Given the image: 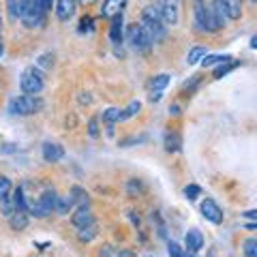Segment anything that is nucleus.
I'll return each mask as SVG.
<instances>
[{
	"label": "nucleus",
	"instance_id": "nucleus-1",
	"mask_svg": "<svg viewBox=\"0 0 257 257\" xmlns=\"http://www.w3.org/2000/svg\"><path fill=\"white\" fill-rule=\"evenodd\" d=\"M140 24L144 26V30L148 32L152 43H161L167 35L165 24H163V20H161V13H159V5H148L146 9L142 11V22Z\"/></svg>",
	"mask_w": 257,
	"mask_h": 257
},
{
	"label": "nucleus",
	"instance_id": "nucleus-2",
	"mask_svg": "<svg viewBox=\"0 0 257 257\" xmlns=\"http://www.w3.org/2000/svg\"><path fill=\"white\" fill-rule=\"evenodd\" d=\"M41 107H43V101L37 99V96H32V94L15 96V99H11V103H9V111L15 116H32Z\"/></svg>",
	"mask_w": 257,
	"mask_h": 257
},
{
	"label": "nucleus",
	"instance_id": "nucleus-3",
	"mask_svg": "<svg viewBox=\"0 0 257 257\" xmlns=\"http://www.w3.org/2000/svg\"><path fill=\"white\" fill-rule=\"evenodd\" d=\"M20 86H22L24 94H32V96H37V94H39V92H41L43 88H45L43 73H41V71H39V69H35V67H28V69L22 73Z\"/></svg>",
	"mask_w": 257,
	"mask_h": 257
},
{
	"label": "nucleus",
	"instance_id": "nucleus-4",
	"mask_svg": "<svg viewBox=\"0 0 257 257\" xmlns=\"http://www.w3.org/2000/svg\"><path fill=\"white\" fill-rule=\"evenodd\" d=\"M43 15H45V11L41 7V0H26L20 20L26 28H39L43 24Z\"/></svg>",
	"mask_w": 257,
	"mask_h": 257
},
{
	"label": "nucleus",
	"instance_id": "nucleus-5",
	"mask_svg": "<svg viewBox=\"0 0 257 257\" xmlns=\"http://www.w3.org/2000/svg\"><path fill=\"white\" fill-rule=\"evenodd\" d=\"M126 37H128V43H131L133 50H138L142 54H146L152 47V41H150L148 32L144 30L142 24H131L128 30H126Z\"/></svg>",
	"mask_w": 257,
	"mask_h": 257
},
{
	"label": "nucleus",
	"instance_id": "nucleus-6",
	"mask_svg": "<svg viewBox=\"0 0 257 257\" xmlns=\"http://www.w3.org/2000/svg\"><path fill=\"white\" fill-rule=\"evenodd\" d=\"M193 13H195V26L202 32H212L210 28V9L204 0H193Z\"/></svg>",
	"mask_w": 257,
	"mask_h": 257
},
{
	"label": "nucleus",
	"instance_id": "nucleus-7",
	"mask_svg": "<svg viewBox=\"0 0 257 257\" xmlns=\"http://www.w3.org/2000/svg\"><path fill=\"white\" fill-rule=\"evenodd\" d=\"M178 9H180V0H161L159 3V13L163 24H174L178 22Z\"/></svg>",
	"mask_w": 257,
	"mask_h": 257
},
{
	"label": "nucleus",
	"instance_id": "nucleus-8",
	"mask_svg": "<svg viewBox=\"0 0 257 257\" xmlns=\"http://www.w3.org/2000/svg\"><path fill=\"white\" fill-rule=\"evenodd\" d=\"M210 9V28L214 30H221L227 22V15H225V7H223V0H212V5L208 7Z\"/></svg>",
	"mask_w": 257,
	"mask_h": 257
},
{
	"label": "nucleus",
	"instance_id": "nucleus-9",
	"mask_svg": "<svg viewBox=\"0 0 257 257\" xmlns=\"http://www.w3.org/2000/svg\"><path fill=\"white\" fill-rule=\"evenodd\" d=\"M202 214H204V219H208L214 225L223 223V210L219 208V204H216L214 199H210V197H206L202 202Z\"/></svg>",
	"mask_w": 257,
	"mask_h": 257
},
{
	"label": "nucleus",
	"instance_id": "nucleus-10",
	"mask_svg": "<svg viewBox=\"0 0 257 257\" xmlns=\"http://www.w3.org/2000/svg\"><path fill=\"white\" fill-rule=\"evenodd\" d=\"M75 9H77L75 0H58V5H56V18L60 22H69L75 15Z\"/></svg>",
	"mask_w": 257,
	"mask_h": 257
},
{
	"label": "nucleus",
	"instance_id": "nucleus-11",
	"mask_svg": "<svg viewBox=\"0 0 257 257\" xmlns=\"http://www.w3.org/2000/svg\"><path fill=\"white\" fill-rule=\"evenodd\" d=\"M62 157H64V148L60 146V144H56V142H45L43 144V159L47 161V163H58Z\"/></svg>",
	"mask_w": 257,
	"mask_h": 257
},
{
	"label": "nucleus",
	"instance_id": "nucleus-12",
	"mask_svg": "<svg viewBox=\"0 0 257 257\" xmlns=\"http://www.w3.org/2000/svg\"><path fill=\"white\" fill-rule=\"evenodd\" d=\"M126 0H103V7H101V15L103 18H116V15H122Z\"/></svg>",
	"mask_w": 257,
	"mask_h": 257
},
{
	"label": "nucleus",
	"instance_id": "nucleus-13",
	"mask_svg": "<svg viewBox=\"0 0 257 257\" xmlns=\"http://www.w3.org/2000/svg\"><path fill=\"white\" fill-rule=\"evenodd\" d=\"M71 223H73L77 229L88 227V225H94V214H92L90 210H88L86 206H82V208H79V210H77L73 216H71Z\"/></svg>",
	"mask_w": 257,
	"mask_h": 257
},
{
	"label": "nucleus",
	"instance_id": "nucleus-14",
	"mask_svg": "<svg viewBox=\"0 0 257 257\" xmlns=\"http://www.w3.org/2000/svg\"><path fill=\"white\" fill-rule=\"evenodd\" d=\"M202 246H204V234L199 229H191L187 234V248H189V253L202 251Z\"/></svg>",
	"mask_w": 257,
	"mask_h": 257
},
{
	"label": "nucleus",
	"instance_id": "nucleus-15",
	"mask_svg": "<svg viewBox=\"0 0 257 257\" xmlns=\"http://www.w3.org/2000/svg\"><path fill=\"white\" fill-rule=\"evenodd\" d=\"M223 7H225L227 20H240V15H242V0H223Z\"/></svg>",
	"mask_w": 257,
	"mask_h": 257
},
{
	"label": "nucleus",
	"instance_id": "nucleus-16",
	"mask_svg": "<svg viewBox=\"0 0 257 257\" xmlns=\"http://www.w3.org/2000/svg\"><path fill=\"white\" fill-rule=\"evenodd\" d=\"M109 39H111V43H120V41H122V15H116V18H111Z\"/></svg>",
	"mask_w": 257,
	"mask_h": 257
},
{
	"label": "nucleus",
	"instance_id": "nucleus-17",
	"mask_svg": "<svg viewBox=\"0 0 257 257\" xmlns=\"http://www.w3.org/2000/svg\"><path fill=\"white\" fill-rule=\"evenodd\" d=\"M24 5H26V0H7V11H9V18L13 22L22 18Z\"/></svg>",
	"mask_w": 257,
	"mask_h": 257
},
{
	"label": "nucleus",
	"instance_id": "nucleus-18",
	"mask_svg": "<svg viewBox=\"0 0 257 257\" xmlns=\"http://www.w3.org/2000/svg\"><path fill=\"white\" fill-rule=\"evenodd\" d=\"M9 225H11V229H15V231L26 229V225H28L26 212H13V214L9 216Z\"/></svg>",
	"mask_w": 257,
	"mask_h": 257
},
{
	"label": "nucleus",
	"instance_id": "nucleus-19",
	"mask_svg": "<svg viewBox=\"0 0 257 257\" xmlns=\"http://www.w3.org/2000/svg\"><path fill=\"white\" fill-rule=\"evenodd\" d=\"M13 206H15V212H28V202H26V195H24L22 187H18L13 193Z\"/></svg>",
	"mask_w": 257,
	"mask_h": 257
},
{
	"label": "nucleus",
	"instance_id": "nucleus-20",
	"mask_svg": "<svg viewBox=\"0 0 257 257\" xmlns=\"http://www.w3.org/2000/svg\"><path fill=\"white\" fill-rule=\"evenodd\" d=\"M167 84H170V75H167V73H161V75H155V77L150 79L148 88H150V92H152V90H163Z\"/></svg>",
	"mask_w": 257,
	"mask_h": 257
},
{
	"label": "nucleus",
	"instance_id": "nucleus-21",
	"mask_svg": "<svg viewBox=\"0 0 257 257\" xmlns=\"http://www.w3.org/2000/svg\"><path fill=\"white\" fill-rule=\"evenodd\" d=\"M0 212H3L7 219H9V216L15 212V206H13V197H11V193L9 195H3L0 197Z\"/></svg>",
	"mask_w": 257,
	"mask_h": 257
},
{
	"label": "nucleus",
	"instance_id": "nucleus-22",
	"mask_svg": "<svg viewBox=\"0 0 257 257\" xmlns=\"http://www.w3.org/2000/svg\"><path fill=\"white\" fill-rule=\"evenodd\" d=\"M180 135H176V133H167L165 135V148L167 152H178L180 150Z\"/></svg>",
	"mask_w": 257,
	"mask_h": 257
},
{
	"label": "nucleus",
	"instance_id": "nucleus-23",
	"mask_svg": "<svg viewBox=\"0 0 257 257\" xmlns=\"http://www.w3.org/2000/svg\"><path fill=\"white\" fill-rule=\"evenodd\" d=\"M204 56H206L204 47H202V45H195V47H193V50L189 52V56H187V64H197L199 60L204 58Z\"/></svg>",
	"mask_w": 257,
	"mask_h": 257
},
{
	"label": "nucleus",
	"instance_id": "nucleus-24",
	"mask_svg": "<svg viewBox=\"0 0 257 257\" xmlns=\"http://www.w3.org/2000/svg\"><path fill=\"white\" fill-rule=\"evenodd\" d=\"M229 60H234V58H231V56H208L206 54L199 62H202L204 67H212V64H221V62H229Z\"/></svg>",
	"mask_w": 257,
	"mask_h": 257
},
{
	"label": "nucleus",
	"instance_id": "nucleus-25",
	"mask_svg": "<svg viewBox=\"0 0 257 257\" xmlns=\"http://www.w3.org/2000/svg\"><path fill=\"white\" fill-rule=\"evenodd\" d=\"M142 109V103L140 101H133L131 105H128L126 109H120V120H126V118H133L135 114H140Z\"/></svg>",
	"mask_w": 257,
	"mask_h": 257
},
{
	"label": "nucleus",
	"instance_id": "nucleus-26",
	"mask_svg": "<svg viewBox=\"0 0 257 257\" xmlns=\"http://www.w3.org/2000/svg\"><path fill=\"white\" fill-rule=\"evenodd\" d=\"M73 206V197H58V202H56V212L58 214H67L69 208Z\"/></svg>",
	"mask_w": 257,
	"mask_h": 257
},
{
	"label": "nucleus",
	"instance_id": "nucleus-27",
	"mask_svg": "<svg viewBox=\"0 0 257 257\" xmlns=\"http://www.w3.org/2000/svg\"><path fill=\"white\" fill-rule=\"evenodd\" d=\"M96 236V225H88V227H82L79 229L77 238L82 240V242H90V240Z\"/></svg>",
	"mask_w": 257,
	"mask_h": 257
},
{
	"label": "nucleus",
	"instance_id": "nucleus-28",
	"mask_svg": "<svg viewBox=\"0 0 257 257\" xmlns=\"http://www.w3.org/2000/svg\"><path fill=\"white\" fill-rule=\"evenodd\" d=\"M242 248H244V257H257V238H246Z\"/></svg>",
	"mask_w": 257,
	"mask_h": 257
},
{
	"label": "nucleus",
	"instance_id": "nucleus-29",
	"mask_svg": "<svg viewBox=\"0 0 257 257\" xmlns=\"http://www.w3.org/2000/svg\"><path fill=\"white\" fill-rule=\"evenodd\" d=\"M103 120H105L107 124H114V122H120V109L118 107H109L103 111Z\"/></svg>",
	"mask_w": 257,
	"mask_h": 257
},
{
	"label": "nucleus",
	"instance_id": "nucleus-30",
	"mask_svg": "<svg viewBox=\"0 0 257 257\" xmlns=\"http://www.w3.org/2000/svg\"><path fill=\"white\" fill-rule=\"evenodd\" d=\"M234 67H236V62H231V60H229V62H221L219 67L214 69V79H221L223 75H227V73H229V71L234 69Z\"/></svg>",
	"mask_w": 257,
	"mask_h": 257
},
{
	"label": "nucleus",
	"instance_id": "nucleus-31",
	"mask_svg": "<svg viewBox=\"0 0 257 257\" xmlns=\"http://www.w3.org/2000/svg\"><path fill=\"white\" fill-rule=\"evenodd\" d=\"M184 195H187L189 202H193V199H197L199 195H202V189H199L197 184H189V187L184 189Z\"/></svg>",
	"mask_w": 257,
	"mask_h": 257
},
{
	"label": "nucleus",
	"instance_id": "nucleus-32",
	"mask_svg": "<svg viewBox=\"0 0 257 257\" xmlns=\"http://www.w3.org/2000/svg\"><path fill=\"white\" fill-rule=\"evenodd\" d=\"M142 191H144V187H142L140 180H128V195H131V197H138Z\"/></svg>",
	"mask_w": 257,
	"mask_h": 257
},
{
	"label": "nucleus",
	"instance_id": "nucleus-33",
	"mask_svg": "<svg viewBox=\"0 0 257 257\" xmlns=\"http://www.w3.org/2000/svg\"><path fill=\"white\" fill-rule=\"evenodd\" d=\"M9 193H11V180L7 176H0V197L9 195Z\"/></svg>",
	"mask_w": 257,
	"mask_h": 257
},
{
	"label": "nucleus",
	"instance_id": "nucleus-34",
	"mask_svg": "<svg viewBox=\"0 0 257 257\" xmlns=\"http://www.w3.org/2000/svg\"><path fill=\"white\" fill-rule=\"evenodd\" d=\"M167 251H170V257H189L187 251H184V248H180L176 242H170V248H167Z\"/></svg>",
	"mask_w": 257,
	"mask_h": 257
},
{
	"label": "nucleus",
	"instance_id": "nucleus-35",
	"mask_svg": "<svg viewBox=\"0 0 257 257\" xmlns=\"http://www.w3.org/2000/svg\"><path fill=\"white\" fill-rule=\"evenodd\" d=\"M88 135L90 138H99V120L96 118H90V122H88Z\"/></svg>",
	"mask_w": 257,
	"mask_h": 257
},
{
	"label": "nucleus",
	"instance_id": "nucleus-36",
	"mask_svg": "<svg viewBox=\"0 0 257 257\" xmlns=\"http://www.w3.org/2000/svg\"><path fill=\"white\" fill-rule=\"evenodd\" d=\"M116 248L114 246H111V244H105V246H103L101 248V251H99V257H116Z\"/></svg>",
	"mask_w": 257,
	"mask_h": 257
},
{
	"label": "nucleus",
	"instance_id": "nucleus-37",
	"mask_svg": "<svg viewBox=\"0 0 257 257\" xmlns=\"http://www.w3.org/2000/svg\"><path fill=\"white\" fill-rule=\"evenodd\" d=\"M79 30H92V18H82V22H79Z\"/></svg>",
	"mask_w": 257,
	"mask_h": 257
},
{
	"label": "nucleus",
	"instance_id": "nucleus-38",
	"mask_svg": "<svg viewBox=\"0 0 257 257\" xmlns=\"http://www.w3.org/2000/svg\"><path fill=\"white\" fill-rule=\"evenodd\" d=\"M50 58L52 56L50 54H43L41 58H39V64H41V67H52V62H50Z\"/></svg>",
	"mask_w": 257,
	"mask_h": 257
},
{
	"label": "nucleus",
	"instance_id": "nucleus-39",
	"mask_svg": "<svg viewBox=\"0 0 257 257\" xmlns=\"http://www.w3.org/2000/svg\"><path fill=\"white\" fill-rule=\"evenodd\" d=\"M116 257H138V255H135L133 251H128V248H122V251L116 253Z\"/></svg>",
	"mask_w": 257,
	"mask_h": 257
},
{
	"label": "nucleus",
	"instance_id": "nucleus-40",
	"mask_svg": "<svg viewBox=\"0 0 257 257\" xmlns=\"http://www.w3.org/2000/svg\"><path fill=\"white\" fill-rule=\"evenodd\" d=\"M148 99H150L152 103H157V101H161V90H152V92H150V96H148Z\"/></svg>",
	"mask_w": 257,
	"mask_h": 257
},
{
	"label": "nucleus",
	"instance_id": "nucleus-41",
	"mask_svg": "<svg viewBox=\"0 0 257 257\" xmlns=\"http://www.w3.org/2000/svg\"><path fill=\"white\" fill-rule=\"evenodd\" d=\"M52 3H54V0H41V7H43V11H45V13L52 9Z\"/></svg>",
	"mask_w": 257,
	"mask_h": 257
},
{
	"label": "nucleus",
	"instance_id": "nucleus-42",
	"mask_svg": "<svg viewBox=\"0 0 257 257\" xmlns=\"http://www.w3.org/2000/svg\"><path fill=\"white\" fill-rule=\"evenodd\" d=\"M170 114L178 116V114H180V107H178V105H172V107H170Z\"/></svg>",
	"mask_w": 257,
	"mask_h": 257
},
{
	"label": "nucleus",
	"instance_id": "nucleus-43",
	"mask_svg": "<svg viewBox=\"0 0 257 257\" xmlns=\"http://www.w3.org/2000/svg\"><path fill=\"white\" fill-rule=\"evenodd\" d=\"M244 216H246V219H257V212L255 210H248V212H244Z\"/></svg>",
	"mask_w": 257,
	"mask_h": 257
},
{
	"label": "nucleus",
	"instance_id": "nucleus-44",
	"mask_svg": "<svg viewBox=\"0 0 257 257\" xmlns=\"http://www.w3.org/2000/svg\"><path fill=\"white\" fill-rule=\"evenodd\" d=\"M79 3H82L84 7H90V5H94V3H96V0H79Z\"/></svg>",
	"mask_w": 257,
	"mask_h": 257
},
{
	"label": "nucleus",
	"instance_id": "nucleus-45",
	"mask_svg": "<svg viewBox=\"0 0 257 257\" xmlns=\"http://www.w3.org/2000/svg\"><path fill=\"white\" fill-rule=\"evenodd\" d=\"M0 54H3V43H0Z\"/></svg>",
	"mask_w": 257,
	"mask_h": 257
},
{
	"label": "nucleus",
	"instance_id": "nucleus-46",
	"mask_svg": "<svg viewBox=\"0 0 257 257\" xmlns=\"http://www.w3.org/2000/svg\"><path fill=\"white\" fill-rule=\"evenodd\" d=\"M0 28H3V18H0Z\"/></svg>",
	"mask_w": 257,
	"mask_h": 257
},
{
	"label": "nucleus",
	"instance_id": "nucleus-47",
	"mask_svg": "<svg viewBox=\"0 0 257 257\" xmlns=\"http://www.w3.org/2000/svg\"><path fill=\"white\" fill-rule=\"evenodd\" d=\"M253 3H255V0H253Z\"/></svg>",
	"mask_w": 257,
	"mask_h": 257
}]
</instances>
